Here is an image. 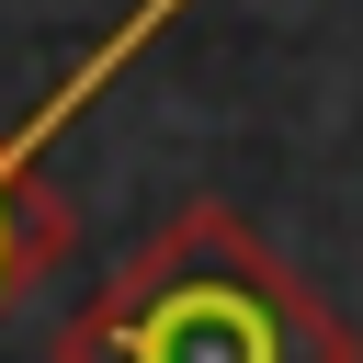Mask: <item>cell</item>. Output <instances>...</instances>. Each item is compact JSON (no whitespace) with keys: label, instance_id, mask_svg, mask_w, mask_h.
<instances>
[{"label":"cell","instance_id":"7a4b0ae2","mask_svg":"<svg viewBox=\"0 0 363 363\" xmlns=\"http://www.w3.org/2000/svg\"><path fill=\"white\" fill-rule=\"evenodd\" d=\"M68 261V204L45 193V170L23 159V136H0V306L23 284H45Z\"/></svg>","mask_w":363,"mask_h":363},{"label":"cell","instance_id":"6da1fadb","mask_svg":"<svg viewBox=\"0 0 363 363\" xmlns=\"http://www.w3.org/2000/svg\"><path fill=\"white\" fill-rule=\"evenodd\" d=\"M57 363H363L340 306L227 204H182L57 340Z\"/></svg>","mask_w":363,"mask_h":363}]
</instances>
